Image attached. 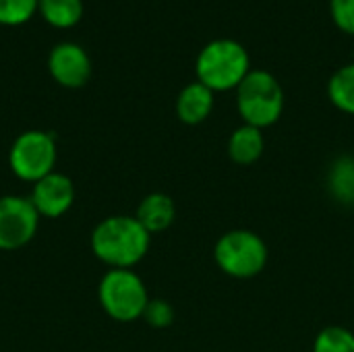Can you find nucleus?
Instances as JSON below:
<instances>
[{
  "label": "nucleus",
  "instance_id": "1",
  "mask_svg": "<svg viewBox=\"0 0 354 352\" xmlns=\"http://www.w3.org/2000/svg\"><path fill=\"white\" fill-rule=\"evenodd\" d=\"M151 245V234L135 216H108L91 230L89 247L95 259L110 270H133L143 261Z\"/></svg>",
  "mask_w": 354,
  "mask_h": 352
},
{
  "label": "nucleus",
  "instance_id": "14",
  "mask_svg": "<svg viewBox=\"0 0 354 352\" xmlns=\"http://www.w3.org/2000/svg\"><path fill=\"white\" fill-rule=\"evenodd\" d=\"M328 191L338 203L354 207V156L334 160L328 172Z\"/></svg>",
  "mask_w": 354,
  "mask_h": 352
},
{
  "label": "nucleus",
  "instance_id": "4",
  "mask_svg": "<svg viewBox=\"0 0 354 352\" xmlns=\"http://www.w3.org/2000/svg\"><path fill=\"white\" fill-rule=\"evenodd\" d=\"M270 259L266 241L247 228H234L224 232L214 245V261L222 274L249 280L259 276Z\"/></svg>",
  "mask_w": 354,
  "mask_h": 352
},
{
  "label": "nucleus",
  "instance_id": "8",
  "mask_svg": "<svg viewBox=\"0 0 354 352\" xmlns=\"http://www.w3.org/2000/svg\"><path fill=\"white\" fill-rule=\"evenodd\" d=\"M48 73L64 89H81L89 83L91 58L75 41H60L48 54Z\"/></svg>",
  "mask_w": 354,
  "mask_h": 352
},
{
  "label": "nucleus",
  "instance_id": "3",
  "mask_svg": "<svg viewBox=\"0 0 354 352\" xmlns=\"http://www.w3.org/2000/svg\"><path fill=\"white\" fill-rule=\"evenodd\" d=\"M236 110L245 124L261 131L276 124L284 112V89L280 81L266 68H251L236 87Z\"/></svg>",
  "mask_w": 354,
  "mask_h": 352
},
{
  "label": "nucleus",
  "instance_id": "11",
  "mask_svg": "<svg viewBox=\"0 0 354 352\" xmlns=\"http://www.w3.org/2000/svg\"><path fill=\"white\" fill-rule=\"evenodd\" d=\"M135 218L151 237L160 234L168 230L176 220L174 199L166 193H149L139 201Z\"/></svg>",
  "mask_w": 354,
  "mask_h": 352
},
{
  "label": "nucleus",
  "instance_id": "12",
  "mask_svg": "<svg viewBox=\"0 0 354 352\" xmlns=\"http://www.w3.org/2000/svg\"><path fill=\"white\" fill-rule=\"evenodd\" d=\"M228 158L239 164V166H251L255 162H259V158L266 151V139H263V131L251 124H241L236 127L230 137H228Z\"/></svg>",
  "mask_w": 354,
  "mask_h": 352
},
{
  "label": "nucleus",
  "instance_id": "19",
  "mask_svg": "<svg viewBox=\"0 0 354 352\" xmlns=\"http://www.w3.org/2000/svg\"><path fill=\"white\" fill-rule=\"evenodd\" d=\"M330 15L340 31L354 35V0H330Z\"/></svg>",
  "mask_w": 354,
  "mask_h": 352
},
{
  "label": "nucleus",
  "instance_id": "16",
  "mask_svg": "<svg viewBox=\"0 0 354 352\" xmlns=\"http://www.w3.org/2000/svg\"><path fill=\"white\" fill-rule=\"evenodd\" d=\"M311 352H354V334L342 326H328L317 332Z\"/></svg>",
  "mask_w": 354,
  "mask_h": 352
},
{
  "label": "nucleus",
  "instance_id": "17",
  "mask_svg": "<svg viewBox=\"0 0 354 352\" xmlns=\"http://www.w3.org/2000/svg\"><path fill=\"white\" fill-rule=\"evenodd\" d=\"M37 15V0H0V25L19 27Z\"/></svg>",
  "mask_w": 354,
  "mask_h": 352
},
{
  "label": "nucleus",
  "instance_id": "2",
  "mask_svg": "<svg viewBox=\"0 0 354 352\" xmlns=\"http://www.w3.org/2000/svg\"><path fill=\"white\" fill-rule=\"evenodd\" d=\"M251 73V58L247 48L230 37H220L197 54L195 75L197 81L209 87L214 93L218 91H236L243 79Z\"/></svg>",
  "mask_w": 354,
  "mask_h": 352
},
{
  "label": "nucleus",
  "instance_id": "15",
  "mask_svg": "<svg viewBox=\"0 0 354 352\" xmlns=\"http://www.w3.org/2000/svg\"><path fill=\"white\" fill-rule=\"evenodd\" d=\"M328 98L344 114L354 116V62L340 66L328 81Z\"/></svg>",
  "mask_w": 354,
  "mask_h": 352
},
{
  "label": "nucleus",
  "instance_id": "10",
  "mask_svg": "<svg viewBox=\"0 0 354 352\" xmlns=\"http://www.w3.org/2000/svg\"><path fill=\"white\" fill-rule=\"evenodd\" d=\"M214 91L199 81L185 85L176 98V116L183 124L197 127L205 122L214 110Z\"/></svg>",
  "mask_w": 354,
  "mask_h": 352
},
{
  "label": "nucleus",
  "instance_id": "5",
  "mask_svg": "<svg viewBox=\"0 0 354 352\" xmlns=\"http://www.w3.org/2000/svg\"><path fill=\"white\" fill-rule=\"evenodd\" d=\"M97 301L104 313L118 324H133L143 317L149 293L133 270H108L97 284Z\"/></svg>",
  "mask_w": 354,
  "mask_h": 352
},
{
  "label": "nucleus",
  "instance_id": "7",
  "mask_svg": "<svg viewBox=\"0 0 354 352\" xmlns=\"http://www.w3.org/2000/svg\"><path fill=\"white\" fill-rule=\"evenodd\" d=\"M39 214L29 197L0 195V251H17L33 241Z\"/></svg>",
  "mask_w": 354,
  "mask_h": 352
},
{
  "label": "nucleus",
  "instance_id": "18",
  "mask_svg": "<svg viewBox=\"0 0 354 352\" xmlns=\"http://www.w3.org/2000/svg\"><path fill=\"white\" fill-rule=\"evenodd\" d=\"M174 307L164 301V299H149L145 311H143V322L153 328V330H166L174 324Z\"/></svg>",
  "mask_w": 354,
  "mask_h": 352
},
{
  "label": "nucleus",
  "instance_id": "6",
  "mask_svg": "<svg viewBox=\"0 0 354 352\" xmlns=\"http://www.w3.org/2000/svg\"><path fill=\"white\" fill-rule=\"evenodd\" d=\"M58 160L56 137L48 131L31 129L15 137L8 149V168L23 180L35 185L44 176L52 174Z\"/></svg>",
  "mask_w": 354,
  "mask_h": 352
},
{
  "label": "nucleus",
  "instance_id": "9",
  "mask_svg": "<svg viewBox=\"0 0 354 352\" xmlns=\"http://www.w3.org/2000/svg\"><path fill=\"white\" fill-rule=\"evenodd\" d=\"M35 212L39 218L56 220L62 218L75 203V185L73 180L62 174V172H52L31 185V195H29Z\"/></svg>",
  "mask_w": 354,
  "mask_h": 352
},
{
  "label": "nucleus",
  "instance_id": "13",
  "mask_svg": "<svg viewBox=\"0 0 354 352\" xmlns=\"http://www.w3.org/2000/svg\"><path fill=\"white\" fill-rule=\"evenodd\" d=\"M83 12V0H37V15L54 29H73Z\"/></svg>",
  "mask_w": 354,
  "mask_h": 352
}]
</instances>
